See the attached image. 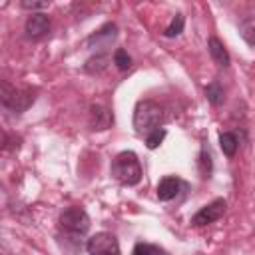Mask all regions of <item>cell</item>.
Returning a JSON list of instances; mask_svg holds the SVG:
<instances>
[{
    "label": "cell",
    "mask_w": 255,
    "mask_h": 255,
    "mask_svg": "<svg viewBox=\"0 0 255 255\" xmlns=\"http://www.w3.org/2000/svg\"><path fill=\"white\" fill-rule=\"evenodd\" d=\"M0 102L6 110L14 114H24L34 102H36V92L30 88H14L10 82H2V92H0Z\"/></svg>",
    "instance_id": "3957f363"
},
{
    "label": "cell",
    "mask_w": 255,
    "mask_h": 255,
    "mask_svg": "<svg viewBox=\"0 0 255 255\" xmlns=\"http://www.w3.org/2000/svg\"><path fill=\"white\" fill-rule=\"evenodd\" d=\"M203 92H205V98L209 100V104L215 106V108H219V106L223 104V100H225V92H223V88H221L219 82H211V84H207Z\"/></svg>",
    "instance_id": "9a60e30c"
},
{
    "label": "cell",
    "mask_w": 255,
    "mask_h": 255,
    "mask_svg": "<svg viewBox=\"0 0 255 255\" xmlns=\"http://www.w3.org/2000/svg\"><path fill=\"white\" fill-rule=\"evenodd\" d=\"M112 175L122 185H137L141 179V163L133 151H120L112 159Z\"/></svg>",
    "instance_id": "7a4b0ae2"
},
{
    "label": "cell",
    "mask_w": 255,
    "mask_h": 255,
    "mask_svg": "<svg viewBox=\"0 0 255 255\" xmlns=\"http://www.w3.org/2000/svg\"><path fill=\"white\" fill-rule=\"evenodd\" d=\"M20 6L26 8V10H44V8L50 6V2H30V0H22Z\"/></svg>",
    "instance_id": "44dd1931"
},
{
    "label": "cell",
    "mask_w": 255,
    "mask_h": 255,
    "mask_svg": "<svg viewBox=\"0 0 255 255\" xmlns=\"http://www.w3.org/2000/svg\"><path fill=\"white\" fill-rule=\"evenodd\" d=\"M239 36H241L249 46H255V14L245 16V18L239 22Z\"/></svg>",
    "instance_id": "5bb4252c"
},
{
    "label": "cell",
    "mask_w": 255,
    "mask_h": 255,
    "mask_svg": "<svg viewBox=\"0 0 255 255\" xmlns=\"http://www.w3.org/2000/svg\"><path fill=\"white\" fill-rule=\"evenodd\" d=\"M116 36H118V26L114 22H108L100 30H96L94 34H90L88 40H86V44H88V48H102L104 50V48H108L116 40Z\"/></svg>",
    "instance_id": "52a82bcc"
},
{
    "label": "cell",
    "mask_w": 255,
    "mask_h": 255,
    "mask_svg": "<svg viewBox=\"0 0 255 255\" xmlns=\"http://www.w3.org/2000/svg\"><path fill=\"white\" fill-rule=\"evenodd\" d=\"M165 135H167L165 128L153 129L151 133H147V135H145V145H147L149 149H155V147H159V143H161V141L165 139Z\"/></svg>",
    "instance_id": "d6986e66"
},
{
    "label": "cell",
    "mask_w": 255,
    "mask_h": 255,
    "mask_svg": "<svg viewBox=\"0 0 255 255\" xmlns=\"http://www.w3.org/2000/svg\"><path fill=\"white\" fill-rule=\"evenodd\" d=\"M60 225L68 233L82 235L90 229V215L82 207H68L60 213Z\"/></svg>",
    "instance_id": "277c9868"
},
{
    "label": "cell",
    "mask_w": 255,
    "mask_h": 255,
    "mask_svg": "<svg viewBox=\"0 0 255 255\" xmlns=\"http://www.w3.org/2000/svg\"><path fill=\"white\" fill-rule=\"evenodd\" d=\"M108 62H110V58H108L106 52H96V56H92V58L86 60L84 72H88V74H92V76L102 74V72L108 68Z\"/></svg>",
    "instance_id": "7c38bea8"
},
{
    "label": "cell",
    "mask_w": 255,
    "mask_h": 255,
    "mask_svg": "<svg viewBox=\"0 0 255 255\" xmlns=\"http://www.w3.org/2000/svg\"><path fill=\"white\" fill-rule=\"evenodd\" d=\"M50 32V18L44 12H32L26 20V34L32 40H40Z\"/></svg>",
    "instance_id": "ba28073f"
},
{
    "label": "cell",
    "mask_w": 255,
    "mask_h": 255,
    "mask_svg": "<svg viewBox=\"0 0 255 255\" xmlns=\"http://www.w3.org/2000/svg\"><path fill=\"white\" fill-rule=\"evenodd\" d=\"M112 124H114V114L108 108H104L100 104H94L90 108V128L92 129L102 131V129L112 128Z\"/></svg>",
    "instance_id": "9c48e42d"
},
{
    "label": "cell",
    "mask_w": 255,
    "mask_h": 255,
    "mask_svg": "<svg viewBox=\"0 0 255 255\" xmlns=\"http://www.w3.org/2000/svg\"><path fill=\"white\" fill-rule=\"evenodd\" d=\"M183 26H185V18H183V14H175L173 18H171V22L167 24V28L163 30V36L165 38H175V36H179L181 32H183Z\"/></svg>",
    "instance_id": "2e32d148"
},
{
    "label": "cell",
    "mask_w": 255,
    "mask_h": 255,
    "mask_svg": "<svg viewBox=\"0 0 255 255\" xmlns=\"http://www.w3.org/2000/svg\"><path fill=\"white\" fill-rule=\"evenodd\" d=\"M199 173H201V177H211V169H213V161H211V153H209V149L203 145L201 147V151H199Z\"/></svg>",
    "instance_id": "e0dca14e"
},
{
    "label": "cell",
    "mask_w": 255,
    "mask_h": 255,
    "mask_svg": "<svg viewBox=\"0 0 255 255\" xmlns=\"http://www.w3.org/2000/svg\"><path fill=\"white\" fill-rule=\"evenodd\" d=\"M163 122H165V112L157 102H153V100L137 102V106L133 110V128L137 133L147 135L153 129H159Z\"/></svg>",
    "instance_id": "6da1fadb"
},
{
    "label": "cell",
    "mask_w": 255,
    "mask_h": 255,
    "mask_svg": "<svg viewBox=\"0 0 255 255\" xmlns=\"http://www.w3.org/2000/svg\"><path fill=\"white\" fill-rule=\"evenodd\" d=\"M114 64H116L118 70L126 72V70H129V66H131V58H129V54H128L124 48H118V50L114 52Z\"/></svg>",
    "instance_id": "ac0fdd59"
},
{
    "label": "cell",
    "mask_w": 255,
    "mask_h": 255,
    "mask_svg": "<svg viewBox=\"0 0 255 255\" xmlns=\"http://www.w3.org/2000/svg\"><path fill=\"white\" fill-rule=\"evenodd\" d=\"M131 255H161L159 247L155 245H149V243H137L133 247V253Z\"/></svg>",
    "instance_id": "ffe728a7"
},
{
    "label": "cell",
    "mask_w": 255,
    "mask_h": 255,
    "mask_svg": "<svg viewBox=\"0 0 255 255\" xmlns=\"http://www.w3.org/2000/svg\"><path fill=\"white\" fill-rule=\"evenodd\" d=\"M207 48H209V56H211V60H213L219 68H227V66L231 64L229 52H227V48L223 46V42H221L219 38L211 36L209 42H207Z\"/></svg>",
    "instance_id": "30bf717a"
},
{
    "label": "cell",
    "mask_w": 255,
    "mask_h": 255,
    "mask_svg": "<svg viewBox=\"0 0 255 255\" xmlns=\"http://www.w3.org/2000/svg\"><path fill=\"white\" fill-rule=\"evenodd\" d=\"M181 181L175 175H167L157 183V199L159 201H171L179 193Z\"/></svg>",
    "instance_id": "8fae6325"
},
{
    "label": "cell",
    "mask_w": 255,
    "mask_h": 255,
    "mask_svg": "<svg viewBox=\"0 0 255 255\" xmlns=\"http://www.w3.org/2000/svg\"><path fill=\"white\" fill-rule=\"evenodd\" d=\"M225 199H213L211 203H207L205 207H201L193 217H191V225L193 227H203V225H209L217 219H221V215L225 213Z\"/></svg>",
    "instance_id": "8992f818"
},
{
    "label": "cell",
    "mask_w": 255,
    "mask_h": 255,
    "mask_svg": "<svg viewBox=\"0 0 255 255\" xmlns=\"http://www.w3.org/2000/svg\"><path fill=\"white\" fill-rule=\"evenodd\" d=\"M219 147H221V151H223L227 157H233L235 151H237V147H239L237 135H235L233 131H221V133H219Z\"/></svg>",
    "instance_id": "4fadbf2b"
},
{
    "label": "cell",
    "mask_w": 255,
    "mask_h": 255,
    "mask_svg": "<svg viewBox=\"0 0 255 255\" xmlns=\"http://www.w3.org/2000/svg\"><path fill=\"white\" fill-rule=\"evenodd\" d=\"M88 255H120V243L114 233L100 231L92 235L86 243Z\"/></svg>",
    "instance_id": "5b68a950"
}]
</instances>
